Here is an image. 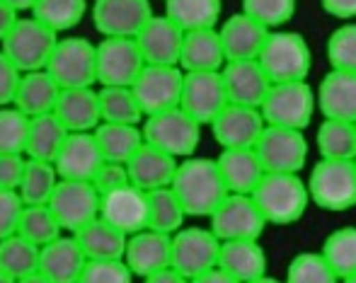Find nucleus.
<instances>
[{"instance_id":"f257e3e1","label":"nucleus","mask_w":356,"mask_h":283,"mask_svg":"<svg viewBox=\"0 0 356 283\" xmlns=\"http://www.w3.org/2000/svg\"><path fill=\"white\" fill-rule=\"evenodd\" d=\"M189 218H209L228 196V185L220 175L218 160L211 157H184L175 172L172 185Z\"/></svg>"},{"instance_id":"f03ea898","label":"nucleus","mask_w":356,"mask_h":283,"mask_svg":"<svg viewBox=\"0 0 356 283\" xmlns=\"http://www.w3.org/2000/svg\"><path fill=\"white\" fill-rule=\"evenodd\" d=\"M252 198L269 225H293L313 203L308 182L300 172H267L252 191Z\"/></svg>"},{"instance_id":"7ed1b4c3","label":"nucleus","mask_w":356,"mask_h":283,"mask_svg":"<svg viewBox=\"0 0 356 283\" xmlns=\"http://www.w3.org/2000/svg\"><path fill=\"white\" fill-rule=\"evenodd\" d=\"M272 83L308 80L310 66H313V51L308 39L300 32H286L272 29L257 58Z\"/></svg>"},{"instance_id":"20e7f679","label":"nucleus","mask_w":356,"mask_h":283,"mask_svg":"<svg viewBox=\"0 0 356 283\" xmlns=\"http://www.w3.org/2000/svg\"><path fill=\"white\" fill-rule=\"evenodd\" d=\"M58 44V32L37 19L34 15L19 17L17 24L0 42L5 56L15 63L22 73L44 71Z\"/></svg>"},{"instance_id":"39448f33","label":"nucleus","mask_w":356,"mask_h":283,"mask_svg":"<svg viewBox=\"0 0 356 283\" xmlns=\"http://www.w3.org/2000/svg\"><path fill=\"white\" fill-rule=\"evenodd\" d=\"M310 198L318 208L344 213L356 206V160L320 157L308 177Z\"/></svg>"},{"instance_id":"423d86ee","label":"nucleus","mask_w":356,"mask_h":283,"mask_svg":"<svg viewBox=\"0 0 356 283\" xmlns=\"http://www.w3.org/2000/svg\"><path fill=\"white\" fill-rule=\"evenodd\" d=\"M141 128L145 141L163 148L170 155L179 157V160L192 157L197 153L199 143H202V123L189 112H184L182 107L148 114L143 119Z\"/></svg>"},{"instance_id":"0eeeda50","label":"nucleus","mask_w":356,"mask_h":283,"mask_svg":"<svg viewBox=\"0 0 356 283\" xmlns=\"http://www.w3.org/2000/svg\"><path fill=\"white\" fill-rule=\"evenodd\" d=\"M259 109H262L264 121L272 126L305 131L313 121L315 109H318V94L308 80L274 83Z\"/></svg>"},{"instance_id":"6e6552de","label":"nucleus","mask_w":356,"mask_h":283,"mask_svg":"<svg viewBox=\"0 0 356 283\" xmlns=\"http://www.w3.org/2000/svg\"><path fill=\"white\" fill-rule=\"evenodd\" d=\"M47 71L54 80L66 87H92L97 83V46L83 37L58 39Z\"/></svg>"},{"instance_id":"1a4fd4ad","label":"nucleus","mask_w":356,"mask_h":283,"mask_svg":"<svg viewBox=\"0 0 356 283\" xmlns=\"http://www.w3.org/2000/svg\"><path fill=\"white\" fill-rule=\"evenodd\" d=\"M211 230L220 242L225 240H259L269 225L252 194H228L220 206L209 216Z\"/></svg>"},{"instance_id":"9d476101","label":"nucleus","mask_w":356,"mask_h":283,"mask_svg":"<svg viewBox=\"0 0 356 283\" xmlns=\"http://www.w3.org/2000/svg\"><path fill=\"white\" fill-rule=\"evenodd\" d=\"M254 151L267 172H300L308 165L310 143L300 128L267 123Z\"/></svg>"},{"instance_id":"9b49d317","label":"nucleus","mask_w":356,"mask_h":283,"mask_svg":"<svg viewBox=\"0 0 356 283\" xmlns=\"http://www.w3.org/2000/svg\"><path fill=\"white\" fill-rule=\"evenodd\" d=\"M145 68L136 37H104L97 44V85L131 87Z\"/></svg>"},{"instance_id":"f8f14e48","label":"nucleus","mask_w":356,"mask_h":283,"mask_svg":"<svg viewBox=\"0 0 356 283\" xmlns=\"http://www.w3.org/2000/svg\"><path fill=\"white\" fill-rule=\"evenodd\" d=\"M220 240L211 228H179L172 235V266L184 279L197 281L218 264Z\"/></svg>"},{"instance_id":"ddd939ff","label":"nucleus","mask_w":356,"mask_h":283,"mask_svg":"<svg viewBox=\"0 0 356 283\" xmlns=\"http://www.w3.org/2000/svg\"><path fill=\"white\" fill-rule=\"evenodd\" d=\"M99 191L92 187V182L80 180H61L54 189L49 206L54 216L58 218L63 230L78 232L95 218H99Z\"/></svg>"},{"instance_id":"4468645a","label":"nucleus","mask_w":356,"mask_h":283,"mask_svg":"<svg viewBox=\"0 0 356 283\" xmlns=\"http://www.w3.org/2000/svg\"><path fill=\"white\" fill-rule=\"evenodd\" d=\"M138 102H141L143 114H158L165 109L179 107L184 87V71L179 66H155L145 63L141 76L134 83Z\"/></svg>"},{"instance_id":"2eb2a0df","label":"nucleus","mask_w":356,"mask_h":283,"mask_svg":"<svg viewBox=\"0 0 356 283\" xmlns=\"http://www.w3.org/2000/svg\"><path fill=\"white\" fill-rule=\"evenodd\" d=\"M225 104H228V92H225L223 73L184 71V87L179 107L192 114L202 126H209Z\"/></svg>"},{"instance_id":"dca6fc26","label":"nucleus","mask_w":356,"mask_h":283,"mask_svg":"<svg viewBox=\"0 0 356 283\" xmlns=\"http://www.w3.org/2000/svg\"><path fill=\"white\" fill-rule=\"evenodd\" d=\"M264 126L267 121L262 117V109L233 102L225 104L218 117L209 123L213 141L220 148H254Z\"/></svg>"},{"instance_id":"f3484780","label":"nucleus","mask_w":356,"mask_h":283,"mask_svg":"<svg viewBox=\"0 0 356 283\" xmlns=\"http://www.w3.org/2000/svg\"><path fill=\"white\" fill-rule=\"evenodd\" d=\"M99 218L112 223L127 235L141 232L148 228L150 203L148 191L136 185H124L109 194H102L99 198Z\"/></svg>"},{"instance_id":"a211bd4d","label":"nucleus","mask_w":356,"mask_h":283,"mask_svg":"<svg viewBox=\"0 0 356 283\" xmlns=\"http://www.w3.org/2000/svg\"><path fill=\"white\" fill-rule=\"evenodd\" d=\"M150 0H95L92 22L102 37H136L153 17Z\"/></svg>"},{"instance_id":"6ab92c4d","label":"nucleus","mask_w":356,"mask_h":283,"mask_svg":"<svg viewBox=\"0 0 356 283\" xmlns=\"http://www.w3.org/2000/svg\"><path fill=\"white\" fill-rule=\"evenodd\" d=\"M102 162L104 155L95 131H71L54 165H56L61 180L90 182L95 172L102 167Z\"/></svg>"},{"instance_id":"aec40b11","label":"nucleus","mask_w":356,"mask_h":283,"mask_svg":"<svg viewBox=\"0 0 356 283\" xmlns=\"http://www.w3.org/2000/svg\"><path fill=\"white\" fill-rule=\"evenodd\" d=\"M124 259L134 271V276L148 281L155 271L172 264V235L153 230V228L134 232L129 235Z\"/></svg>"},{"instance_id":"412c9836","label":"nucleus","mask_w":356,"mask_h":283,"mask_svg":"<svg viewBox=\"0 0 356 283\" xmlns=\"http://www.w3.org/2000/svg\"><path fill=\"white\" fill-rule=\"evenodd\" d=\"M145 63L155 66H179V53L184 44V29L175 24L168 15H153L136 34Z\"/></svg>"},{"instance_id":"4be33fe9","label":"nucleus","mask_w":356,"mask_h":283,"mask_svg":"<svg viewBox=\"0 0 356 283\" xmlns=\"http://www.w3.org/2000/svg\"><path fill=\"white\" fill-rule=\"evenodd\" d=\"M223 83L228 92V102L245 104V107H262L264 97L272 90V78L262 68L257 58L250 61H228L223 68Z\"/></svg>"},{"instance_id":"5701e85b","label":"nucleus","mask_w":356,"mask_h":283,"mask_svg":"<svg viewBox=\"0 0 356 283\" xmlns=\"http://www.w3.org/2000/svg\"><path fill=\"white\" fill-rule=\"evenodd\" d=\"M272 29H267L262 22L250 17L248 12L240 10L238 15H230L228 19L218 24L220 42L225 49V58L228 61H250V58H259L267 37Z\"/></svg>"},{"instance_id":"b1692460","label":"nucleus","mask_w":356,"mask_h":283,"mask_svg":"<svg viewBox=\"0 0 356 283\" xmlns=\"http://www.w3.org/2000/svg\"><path fill=\"white\" fill-rule=\"evenodd\" d=\"M88 264V255L80 247L78 237H56L42 247L39 271L49 283H73L83 279V269Z\"/></svg>"},{"instance_id":"393cba45","label":"nucleus","mask_w":356,"mask_h":283,"mask_svg":"<svg viewBox=\"0 0 356 283\" xmlns=\"http://www.w3.org/2000/svg\"><path fill=\"white\" fill-rule=\"evenodd\" d=\"M315 94L323 119L356 121V73L330 68V73H325L320 85L315 87Z\"/></svg>"},{"instance_id":"a878e982","label":"nucleus","mask_w":356,"mask_h":283,"mask_svg":"<svg viewBox=\"0 0 356 283\" xmlns=\"http://www.w3.org/2000/svg\"><path fill=\"white\" fill-rule=\"evenodd\" d=\"M129 177H131V185L145 189V191H153L160 187H170L175 180V172L179 167V157L170 155L168 151L153 146V143L145 141L134 157L127 162Z\"/></svg>"},{"instance_id":"bb28decb","label":"nucleus","mask_w":356,"mask_h":283,"mask_svg":"<svg viewBox=\"0 0 356 283\" xmlns=\"http://www.w3.org/2000/svg\"><path fill=\"white\" fill-rule=\"evenodd\" d=\"M218 264L238 281H264L267 279V252L259 240H225L220 242Z\"/></svg>"},{"instance_id":"cd10ccee","label":"nucleus","mask_w":356,"mask_h":283,"mask_svg":"<svg viewBox=\"0 0 356 283\" xmlns=\"http://www.w3.org/2000/svg\"><path fill=\"white\" fill-rule=\"evenodd\" d=\"M216 160L230 194H252L267 175L254 148H220Z\"/></svg>"},{"instance_id":"c85d7f7f","label":"nucleus","mask_w":356,"mask_h":283,"mask_svg":"<svg viewBox=\"0 0 356 283\" xmlns=\"http://www.w3.org/2000/svg\"><path fill=\"white\" fill-rule=\"evenodd\" d=\"M54 114L66 123L68 131H95L102 123L99 92L92 87H66L58 94Z\"/></svg>"},{"instance_id":"c756f323","label":"nucleus","mask_w":356,"mask_h":283,"mask_svg":"<svg viewBox=\"0 0 356 283\" xmlns=\"http://www.w3.org/2000/svg\"><path fill=\"white\" fill-rule=\"evenodd\" d=\"M228 63L218 27L184 32L179 68L182 71H220Z\"/></svg>"},{"instance_id":"7c9ffc66","label":"nucleus","mask_w":356,"mask_h":283,"mask_svg":"<svg viewBox=\"0 0 356 283\" xmlns=\"http://www.w3.org/2000/svg\"><path fill=\"white\" fill-rule=\"evenodd\" d=\"M63 87L54 80L51 73L44 71H29L22 73L17 94H15V107L22 109L27 117H39V114H49L56 109L58 94Z\"/></svg>"},{"instance_id":"2f4dec72","label":"nucleus","mask_w":356,"mask_h":283,"mask_svg":"<svg viewBox=\"0 0 356 283\" xmlns=\"http://www.w3.org/2000/svg\"><path fill=\"white\" fill-rule=\"evenodd\" d=\"M39 255L42 247L19 232L0 240V269L13 281H47L39 271Z\"/></svg>"},{"instance_id":"473e14b6","label":"nucleus","mask_w":356,"mask_h":283,"mask_svg":"<svg viewBox=\"0 0 356 283\" xmlns=\"http://www.w3.org/2000/svg\"><path fill=\"white\" fill-rule=\"evenodd\" d=\"M68 133L71 131L66 128V123H63L54 112L32 117V121H29V133H27V146H24V155L34 157V160L54 162L58 157V153H61Z\"/></svg>"},{"instance_id":"72a5a7b5","label":"nucleus","mask_w":356,"mask_h":283,"mask_svg":"<svg viewBox=\"0 0 356 283\" xmlns=\"http://www.w3.org/2000/svg\"><path fill=\"white\" fill-rule=\"evenodd\" d=\"M73 235L78 237L88 259H124L129 235L114 228L112 223H107L104 218H95L92 223L80 228Z\"/></svg>"},{"instance_id":"f704fd0d","label":"nucleus","mask_w":356,"mask_h":283,"mask_svg":"<svg viewBox=\"0 0 356 283\" xmlns=\"http://www.w3.org/2000/svg\"><path fill=\"white\" fill-rule=\"evenodd\" d=\"M95 136L102 148L104 160L124 162L127 165L134 157V153L145 143L141 123H112L102 121L95 128Z\"/></svg>"},{"instance_id":"c9c22d12","label":"nucleus","mask_w":356,"mask_h":283,"mask_svg":"<svg viewBox=\"0 0 356 283\" xmlns=\"http://www.w3.org/2000/svg\"><path fill=\"white\" fill-rule=\"evenodd\" d=\"M223 0H165V15L184 32L218 27Z\"/></svg>"},{"instance_id":"e433bc0d","label":"nucleus","mask_w":356,"mask_h":283,"mask_svg":"<svg viewBox=\"0 0 356 283\" xmlns=\"http://www.w3.org/2000/svg\"><path fill=\"white\" fill-rule=\"evenodd\" d=\"M320 157L356 160V123L342 119H323L315 133Z\"/></svg>"},{"instance_id":"4c0bfd02","label":"nucleus","mask_w":356,"mask_h":283,"mask_svg":"<svg viewBox=\"0 0 356 283\" xmlns=\"http://www.w3.org/2000/svg\"><path fill=\"white\" fill-rule=\"evenodd\" d=\"M99 112L102 121L112 123H143L145 114L141 109L134 87L124 85H99Z\"/></svg>"},{"instance_id":"58836bf2","label":"nucleus","mask_w":356,"mask_h":283,"mask_svg":"<svg viewBox=\"0 0 356 283\" xmlns=\"http://www.w3.org/2000/svg\"><path fill=\"white\" fill-rule=\"evenodd\" d=\"M148 203H150L148 228L168 232V235H175L179 228H184L187 211H184L182 201L177 198L172 187H160L148 191Z\"/></svg>"},{"instance_id":"ea45409f","label":"nucleus","mask_w":356,"mask_h":283,"mask_svg":"<svg viewBox=\"0 0 356 283\" xmlns=\"http://www.w3.org/2000/svg\"><path fill=\"white\" fill-rule=\"evenodd\" d=\"M58 182H61V177H58V170L54 162L27 157L22 185H19L17 191L27 206H34V203H49V198H51V194Z\"/></svg>"},{"instance_id":"a19ab883","label":"nucleus","mask_w":356,"mask_h":283,"mask_svg":"<svg viewBox=\"0 0 356 283\" xmlns=\"http://www.w3.org/2000/svg\"><path fill=\"white\" fill-rule=\"evenodd\" d=\"M323 255L327 257L337 279L352 281L356 276V225L330 232L323 242Z\"/></svg>"},{"instance_id":"79ce46f5","label":"nucleus","mask_w":356,"mask_h":283,"mask_svg":"<svg viewBox=\"0 0 356 283\" xmlns=\"http://www.w3.org/2000/svg\"><path fill=\"white\" fill-rule=\"evenodd\" d=\"M61 230H63L61 223L54 216L49 203H34V206L24 203L22 218H19V225H17V232L22 237H27L34 245L44 247L56 240V237H61Z\"/></svg>"},{"instance_id":"37998d69","label":"nucleus","mask_w":356,"mask_h":283,"mask_svg":"<svg viewBox=\"0 0 356 283\" xmlns=\"http://www.w3.org/2000/svg\"><path fill=\"white\" fill-rule=\"evenodd\" d=\"M88 12V0H37L32 15L56 32L78 27Z\"/></svg>"},{"instance_id":"c03bdc74","label":"nucleus","mask_w":356,"mask_h":283,"mask_svg":"<svg viewBox=\"0 0 356 283\" xmlns=\"http://www.w3.org/2000/svg\"><path fill=\"white\" fill-rule=\"evenodd\" d=\"M286 279L291 283H332L337 281V274L330 266L327 257L320 252H300L289 261Z\"/></svg>"},{"instance_id":"a18cd8bd","label":"nucleus","mask_w":356,"mask_h":283,"mask_svg":"<svg viewBox=\"0 0 356 283\" xmlns=\"http://www.w3.org/2000/svg\"><path fill=\"white\" fill-rule=\"evenodd\" d=\"M32 117L15 104L0 107V153H24Z\"/></svg>"},{"instance_id":"49530a36","label":"nucleus","mask_w":356,"mask_h":283,"mask_svg":"<svg viewBox=\"0 0 356 283\" xmlns=\"http://www.w3.org/2000/svg\"><path fill=\"white\" fill-rule=\"evenodd\" d=\"M298 0H243V12L262 22L267 29H284L293 19Z\"/></svg>"},{"instance_id":"de8ad7c7","label":"nucleus","mask_w":356,"mask_h":283,"mask_svg":"<svg viewBox=\"0 0 356 283\" xmlns=\"http://www.w3.org/2000/svg\"><path fill=\"white\" fill-rule=\"evenodd\" d=\"M327 61L330 68L356 73V22H344L327 39Z\"/></svg>"},{"instance_id":"09e8293b","label":"nucleus","mask_w":356,"mask_h":283,"mask_svg":"<svg viewBox=\"0 0 356 283\" xmlns=\"http://www.w3.org/2000/svg\"><path fill=\"white\" fill-rule=\"evenodd\" d=\"M134 279L127 259H88L83 269L85 283H127Z\"/></svg>"},{"instance_id":"8fccbe9b","label":"nucleus","mask_w":356,"mask_h":283,"mask_svg":"<svg viewBox=\"0 0 356 283\" xmlns=\"http://www.w3.org/2000/svg\"><path fill=\"white\" fill-rule=\"evenodd\" d=\"M24 211V201L15 189H0V240L17 232L19 218Z\"/></svg>"},{"instance_id":"3c124183","label":"nucleus","mask_w":356,"mask_h":283,"mask_svg":"<svg viewBox=\"0 0 356 283\" xmlns=\"http://www.w3.org/2000/svg\"><path fill=\"white\" fill-rule=\"evenodd\" d=\"M90 182H92V187L97 189L99 196H102V194H109L124 185H131V177H129V167L124 165V162L104 160L102 167L95 172V177Z\"/></svg>"},{"instance_id":"603ef678","label":"nucleus","mask_w":356,"mask_h":283,"mask_svg":"<svg viewBox=\"0 0 356 283\" xmlns=\"http://www.w3.org/2000/svg\"><path fill=\"white\" fill-rule=\"evenodd\" d=\"M27 155L24 153H0V189H15L22 185Z\"/></svg>"},{"instance_id":"864d4df0","label":"nucleus","mask_w":356,"mask_h":283,"mask_svg":"<svg viewBox=\"0 0 356 283\" xmlns=\"http://www.w3.org/2000/svg\"><path fill=\"white\" fill-rule=\"evenodd\" d=\"M19 80H22V71L0 49V107H8V104L15 102Z\"/></svg>"},{"instance_id":"5fc2aeb1","label":"nucleus","mask_w":356,"mask_h":283,"mask_svg":"<svg viewBox=\"0 0 356 283\" xmlns=\"http://www.w3.org/2000/svg\"><path fill=\"white\" fill-rule=\"evenodd\" d=\"M320 5L330 17H337L342 22H356V0H320Z\"/></svg>"},{"instance_id":"6e6d98bb","label":"nucleus","mask_w":356,"mask_h":283,"mask_svg":"<svg viewBox=\"0 0 356 283\" xmlns=\"http://www.w3.org/2000/svg\"><path fill=\"white\" fill-rule=\"evenodd\" d=\"M17 19H19V10L13 8L8 0H0V42L8 37V32L17 24Z\"/></svg>"},{"instance_id":"4d7b16f0","label":"nucleus","mask_w":356,"mask_h":283,"mask_svg":"<svg viewBox=\"0 0 356 283\" xmlns=\"http://www.w3.org/2000/svg\"><path fill=\"white\" fill-rule=\"evenodd\" d=\"M148 281H153V283H177V281H187V279H184V276L179 274L172 264H170V266H163L160 271H155Z\"/></svg>"},{"instance_id":"13d9d810","label":"nucleus","mask_w":356,"mask_h":283,"mask_svg":"<svg viewBox=\"0 0 356 283\" xmlns=\"http://www.w3.org/2000/svg\"><path fill=\"white\" fill-rule=\"evenodd\" d=\"M8 3L13 5V8H17L19 12H22V10H32L37 0H8Z\"/></svg>"},{"instance_id":"bf43d9fd","label":"nucleus","mask_w":356,"mask_h":283,"mask_svg":"<svg viewBox=\"0 0 356 283\" xmlns=\"http://www.w3.org/2000/svg\"><path fill=\"white\" fill-rule=\"evenodd\" d=\"M352 281H356V276H354V279H352Z\"/></svg>"},{"instance_id":"052dcab7","label":"nucleus","mask_w":356,"mask_h":283,"mask_svg":"<svg viewBox=\"0 0 356 283\" xmlns=\"http://www.w3.org/2000/svg\"><path fill=\"white\" fill-rule=\"evenodd\" d=\"M354 123H356V121H354Z\"/></svg>"}]
</instances>
